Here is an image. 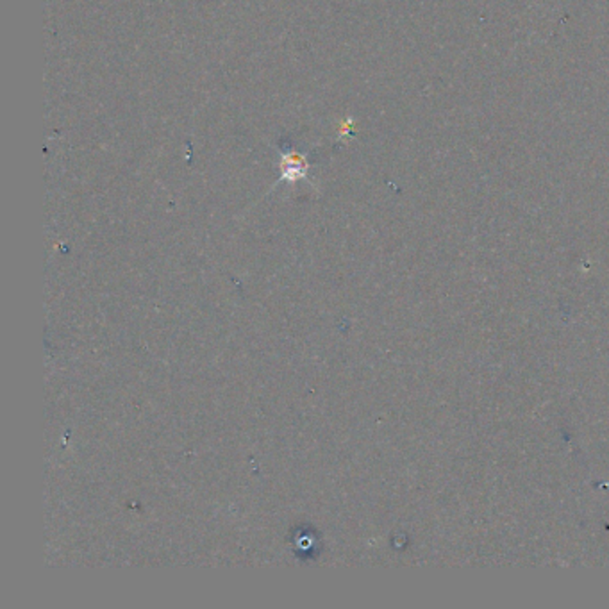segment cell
Here are the masks:
<instances>
[{"mask_svg":"<svg viewBox=\"0 0 609 609\" xmlns=\"http://www.w3.org/2000/svg\"><path fill=\"white\" fill-rule=\"evenodd\" d=\"M306 168V161L300 156H288L283 161V172H285V177L289 179V181L302 177Z\"/></svg>","mask_w":609,"mask_h":609,"instance_id":"6da1fadb","label":"cell"}]
</instances>
